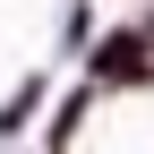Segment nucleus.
<instances>
[{
	"label": "nucleus",
	"mask_w": 154,
	"mask_h": 154,
	"mask_svg": "<svg viewBox=\"0 0 154 154\" xmlns=\"http://www.w3.org/2000/svg\"><path fill=\"white\" fill-rule=\"evenodd\" d=\"M86 86L94 94H154V34L146 26H111L86 43Z\"/></svg>",
	"instance_id": "f257e3e1"
},
{
	"label": "nucleus",
	"mask_w": 154,
	"mask_h": 154,
	"mask_svg": "<svg viewBox=\"0 0 154 154\" xmlns=\"http://www.w3.org/2000/svg\"><path fill=\"white\" fill-rule=\"evenodd\" d=\"M43 94H51V77H26V86L0 103V137H17V128H34V111H43Z\"/></svg>",
	"instance_id": "f03ea898"
}]
</instances>
